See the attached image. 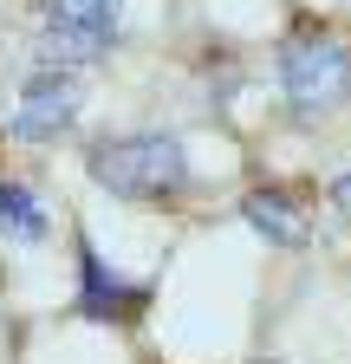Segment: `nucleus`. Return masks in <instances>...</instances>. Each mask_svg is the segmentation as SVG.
Listing matches in <instances>:
<instances>
[{"mask_svg": "<svg viewBox=\"0 0 351 364\" xmlns=\"http://www.w3.org/2000/svg\"><path fill=\"white\" fill-rule=\"evenodd\" d=\"M0 228L20 241H46V208H39L26 182H0Z\"/></svg>", "mask_w": 351, "mask_h": 364, "instance_id": "obj_7", "label": "nucleus"}, {"mask_svg": "<svg viewBox=\"0 0 351 364\" xmlns=\"http://www.w3.org/2000/svg\"><path fill=\"white\" fill-rule=\"evenodd\" d=\"M85 169L104 196H124V202H156V196H176L189 182V150L176 130H137V136H111V144H92L85 150Z\"/></svg>", "mask_w": 351, "mask_h": 364, "instance_id": "obj_1", "label": "nucleus"}, {"mask_svg": "<svg viewBox=\"0 0 351 364\" xmlns=\"http://www.w3.org/2000/svg\"><path fill=\"white\" fill-rule=\"evenodd\" d=\"M280 91L293 117H325L351 98V46L325 26H299L280 46Z\"/></svg>", "mask_w": 351, "mask_h": 364, "instance_id": "obj_2", "label": "nucleus"}, {"mask_svg": "<svg viewBox=\"0 0 351 364\" xmlns=\"http://www.w3.org/2000/svg\"><path fill=\"white\" fill-rule=\"evenodd\" d=\"M241 215H247V228L260 241H274V247H306V208L286 196V189H254L247 202H241Z\"/></svg>", "mask_w": 351, "mask_h": 364, "instance_id": "obj_6", "label": "nucleus"}, {"mask_svg": "<svg viewBox=\"0 0 351 364\" xmlns=\"http://www.w3.org/2000/svg\"><path fill=\"white\" fill-rule=\"evenodd\" d=\"M78 280H85L78 312L92 318V326H130V318L150 306V287L144 280H124L117 267H104L92 241H78Z\"/></svg>", "mask_w": 351, "mask_h": 364, "instance_id": "obj_5", "label": "nucleus"}, {"mask_svg": "<svg viewBox=\"0 0 351 364\" xmlns=\"http://www.w3.org/2000/svg\"><path fill=\"white\" fill-rule=\"evenodd\" d=\"M85 105V85L65 72V65H39L26 85H20V105H14V136L20 144H46L59 136Z\"/></svg>", "mask_w": 351, "mask_h": 364, "instance_id": "obj_4", "label": "nucleus"}, {"mask_svg": "<svg viewBox=\"0 0 351 364\" xmlns=\"http://www.w3.org/2000/svg\"><path fill=\"white\" fill-rule=\"evenodd\" d=\"M332 202H338V215H345V221H351V169H345V176H338V182H332Z\"/></svg>", "mask_w": 351, "mask_h": 364, "instance_id": "obj_8", "label": "nucleus"}, {"mask_svg": "<svg viewBox=\"0 0 351 364\" xmlns=\"http://www.w3.org/2000/svg\"><path fill=\"white\" fill-rule=\"evenodd\" d=\"M124 0H39V65H98L117 46Z\"/></svg>", "mask_w": 351, "mask_h": 364, "instance_id": "obj_3", "label": "nucleus"}]
</instances>
